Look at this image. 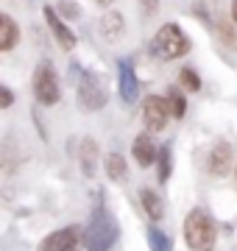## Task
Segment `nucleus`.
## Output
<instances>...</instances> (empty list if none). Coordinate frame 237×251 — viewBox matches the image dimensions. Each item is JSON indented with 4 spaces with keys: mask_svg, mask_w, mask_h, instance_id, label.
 <instances>
[{
    "mask_svg": "<svg viewBox=\"0 0 237 251\" xmlns=\"http://www.w3.org/2000/svg\"><path fill=\"white\" fill-rule=\"evenodd\" d=\"M31 92H34L37 103H42V106H56L62 100V78H59V70H56V64L50 59H42L34 67Z\"/></svg>",
    "mask_w": 237,
    "mask_h": 251,
    "instance_id": "nucleus-5",
    "label": "nucleus"
},
{
    "mask_svg": "<svg viewBox=\"0 0 237 251\" xmlns=\"http://www.w3.org/2000/svg\"><path fill=\"white\" fill-rule=\"evenodd\" d=\"M42 17H45V25L50 31V36L56 39V45L62 48L64 53H73L75 48H78V36L70 25H67V20L53 9V3H45L42 6Z\"/></svg>",
    "mask_w": 237,
    "mask_h": 251,
    "instance_id": "nucleus-6",
    "label": "nucleus"
},
{
    "mask_svg": "<svg viewBox=\"0 0 237 251\" xmlns=\"http://www.w3.org/2000/svg\"><path fill=\"white\" fill-rule=\"evenodd\" d=\"M98 34L106 39V42H118L120 36L126 34V17L120 11L109 9L103 17L98 20Z\"/></svg>",
    "mask_w": 237,
    "mask_h": 251,
    "instance_id": "nucleus-13",
    "label": "nucleus"
},
{
    "mask_svg": "<svg viewBox=\"0 0 237 251\" xmlns=\"http://www.w3.org/2000/svg\"><path fill=\"white\" fill-rule=\"evenodd\" d=\"M118 240H120L118 218L112 215V209L98 204L92 209L87 229H84V246H87V251H112Z\"/></svg>",
    "mask_w": 237,
    "mask_h": 251,
    "instance_id": "nucleus-1",
    "label": "nucleus"
},
{
    "mask_svg": "<svg viewBox=\"0 0 237 251\" xmlns=\"http://www.w3.org/2000/svg\"><path fill=\"white\" fill-rule=\"evenodd\" d=\"M170 176H173V148L165 143L159 145V153H156V181L167 184Z\"/></svg>",
    "mask_w": 237,
    "mask_h": 251,
    "instance_id": "nucleus-17",
    "label": "nucleus"
},
{
    "mask_svg": "<svg viewBox=\"0 0 237 251\" xmlns=\"http://www.w3.org/2000/svg\"><path fill=\"white\" fill-rule=\"evenodd\" d=\"M95 3H100V6H112L115 0H95Z\"/></svg>",
    "mask_w": 237,
    "mask_h": 251,
    "instance_id": "nucleus-26",
    "label": "nucleus"
},
{
    "mask_svg": "<svg viewBox=\"0 0 237 251\" xmlns=\"http://www.w3.org/2000/svg\"><path fill=\"white\" fill-rule=\"evenodd\" d=\"M229 17L235 20V25H237V0H232V11H229Z\"/></svg>",
    "mask_w": 237,
    "mask_h": 251,
    "instance_id": "nucleus-25",
    "label": "nucleus"
},
{
    "mask_svg": "<svg viewBox=\"0 0 237 251\" xmlns=\"http://www.w3.org/2000/svg\"><path fill=\"white\" fill-rule=\"evenodd\" d=\"M23 39V28L9 11H0V53H11Z\"/></svg>",
    "mask_w": 237,
    "mask_h": 251,
    "instance_id": "nucleus-12",
    "label": "nucleus"
},
{
    "mask_svg": "<svg viewBox=\"0 0 237 251\" xmlns=\"http://www.w3.org/2000/svg\"><path fill=\"white\" fill-rule=\"evenodd\" d=\"M151 56L162 59V62H173V59H182L192 50V39L184 34V28L179 23H162L156 28V34L151 36V45H148Z\"/></svg>",
    "mask_w": 237,
    "mask_h": 251,
    "instance_id": "nucleus-2",
    "label": "nucleus"
},
{
    "mask_svg": "<svg viewBox=\"0 0 237 251\" xmlns=\"http://www.w3.org/2000/svg\"><path fill=\"white\" fill-rule=\"evenodd\" d=\"M75 100L81 112H100L109 103V90H106V78L98 70H81L75 81Z\"/></svg>",
    "mask_w": 237,
    "mask_h": 251,
    "instance_id": "nucleus-4",
    "label": "nucleus"
},
{
    "mask_svg": "<svg viewBox=\"0 0 237 251\" xmlns=\"http://www.w3.org/2000/svg\"><path fill=\"white\" fill-rule=\"evenodd\" d=\"M165 98H167V103H170V112H173L176 120H182L184 115H187V98H184V90L179 87V84H173V87H167V92H165Z\"/></svg>",
    "mask_w": 237,
    "mask_h": 251,
    "instance_id": "nucleus-20",
    "label": "nucleus"
},
{
    "mask_svg": "<svg viewBox=\"0 0 237 251\" xmlns=\"http://www.w3.org/2000/svg\"><path fill=\"white\" fill-rule=\"evenodd\" d=\"M184 243L190 251H215L218 246V226H215V218L207 212V209H190L184 215Z\"/></svg>",
    "mask_w": 237,
    "mask_h": 251,
    "instance_id": "nucleus-3",
    "label": "nucleus"
},
{
    "mask_svg": "<svg viewBox=\"0 0 237 251\" xmlns=\"http://www.w3.org/2000/svg\"><path fill=\"white\" fill-rule=\"evenodd\" d=\"M159 0H137V9H140V17L142 20H154L159 14Z\"/></svg>",
    "mask_w": 237,
    "mask_h": 251,
    "instance_id": "nucleus-23",
    "label": "nucleus"
},
{
    "mask_svg": "<svg viewBox=\"0 0 237 251\" xmlns=\"http://www.w3.org/2000/svg\"><path fill=\"white\" fill-rule=\"evenodd\" d=\"M232 162H235V151H232V145L226 140H220V143L212 145L210 156H207V171L212 176H226L232 171Z\"/></svg>",
    "mask_w": 237,
    "mask_h": 251,
    "instance_id": "nucleus-11",
    "label": "nucleus"
},
{
    "mask_svg": "<svg viewBox=\"0 0 237 251\" xmlns=\"http://www.w3.org/2000/svg\"><path fill=\"white\" fill-rule=\"evenodd\" d=\"M11 103H14V90H9L6 84H0V112L11 109Z\"/></svg>",
    "mask_w": 237,
    "mask_h": 251,
    "instance_id": "nucleus-24",
    "label": "nucleus"
},
{
    "mask_svg": "<svg viewBox=\"0 0 237 251\" xmlns=\"http://www.w3.org/2000/svg\"><path fill=\"white\" fill-rule=\"evenodd\" d=\"M145 240H148V249H151V251H173V240H170V234L162 232L159 226H148V229H145Z\"/></svg>",
    "mask_w": 237,
    "mask_h": 251,
    "instance_id": "nucleus-19",
    "label": "nucleus"
},
{
    "mask_svg": "<svg viewBox=\"0 0 237 251\" xmlns=\"http://www.w3.org/2000/svg\"><path fill=\"white\" fill-rule=\"evenodd\" d=\"M170 117H173V112H170V103H167L165 95H145V100H142V123H145L148 131H154V134L165 131Z\"/></svg>",
    "mask_w": 237,
    "mask_h": 251,
    "instance_id": "nucleus-7",
    "label": "nucleus"
},
{
    "mask_svg": "<svg viewBox=\"0 0 237 251\" xmlns=\"http://www.w3.org/2000/svg\"><path fill=\"white\" fill-rule=\"evenodd\" d=\"M78 159H81L84 176H87V179H92V176H95V171H98V159H100V148H98V143H95L92 137H87V140L81 143Z\"/></svg>",
    "mask_w": 237,
    "mask_h": 251,
    "instance_id": "nucleus-15",
    "label": "nucleus"
},
{
    "mask_svg": "<svg viewBox=\"0 0 237 251\" xmlns=\"http://www.w3.org/2000/svg\"><path fill=\"white\" fill-rule=\"evenodd\" d=\"M53 9L59 11L67 23H75V20L84 17V9H81V3H78V0H56Z\"/></svg>",
    "mask_w": 237,
    "mask_h": 251,
    "instance_id": "nucleus-22",
    "label": "nucleus"
},
{
    "mask_svg": "<svg viewBox=\"0 0 237 251\" xmlns=\"http://www.w3.org/2000/svg\"><path fill=\"white\" fill-rule=\"evenodd\" d=\"M156 153H159V145L154 140V131H140L131 143V156L140 168H151L156 162Z\"/></svg>",
    "mask_w": 237,
    "mask_h": 251,
    "instance_id": "nucleus-10",
    "label": "nucleus"
},
{
    "mask_svg": "<svg viewBox=\"0 0 237 251\" xmlns=\"http://www.w3.org/2000/svg\"><path fill=\"white\" fill-rule=\"evenodd\" d=\"M235 173H237V165H235Z\"/></svg>",
    "mask_w": 237,
    "mask_h": 251,
    "instance_id": "nucleus-27",
    "label": "nucleus"
},
{
    "mask_svg": "<svg viewBox=\"0 0 237 251\" xmlns=\"http://www.w3.org/2000/svg\"><path fill=\"white\" fill-rule=\"evenodd\" d=\"M215 34H218V39L223 42L226 48H232V50H237V25L232 17H218L215 20Z\"/></svg>",
    "mask_w": 237,
    "mask_h": 251,
    "instance_id": "nucleus-18",
    "label": "nucleus"
},
{
    "mask_svg": "<svg viewBox=\"0 0 237 251\" xmlns=\"http://www.w3.org/2000/svg\"><path fill=\"white\" fill-rule=\"evenodd\" d=\"M103 171H106V176H109L112 181H126L128 179V165H126V159H123V153H118V151H109L103 156Z\"/></svg>",
    "mask_w": 237,
    "mask_h": 251,
    "instance_id": "nucleus-16",
    "label": "nucleus"
},
{
    "mask_svg": "<svg viewBox=\"0 0 237 251\" xmlns=\"http://www.w3.org/2000/svg\"><path fill=\"white\" fill-rule=\"evenodd\" d=\"M140 206H142L145 218L154 221V224L165 218V201L154 187H140Z\"/></svg>",
    "mask_w": 237,
    "mask_h": 251,
    "instance_id": "nucleus-14",
    "label": "nucleus"
},
{
    "mask_svg": "<svg viewBox=\"0 0 237 251\" xmlns=\"http://www.w3.org/2000/svg\"><path fill=\"white\" fill-rule=\"evenodd\" d=\"M84 246V232L78 226H64L56 229L39 243V251H81Z\"/></svg>",
    "mask_w": 237,
    "mask_h": 251,
    "instance_id": "nucleus-8",
    "label": "nucleus"
},
{
    "mask_svg": "<svg viewBox=\"0 0 237 251\" xmlns=\"http://www.w3.org/2000/svg\"><path fill=\"white\" fill-rule=\"evenodd\" d=\"M118 92H120V100L128 103V106L137 103L140 98V78L131 59H120L118 62Z\"/></svg>",
    "mask_w": 237,
    "mask_h": 251,
    "instance_id": "nucleus-9",
    "label": "nucleus"
},
{
    "mask_svg": "<svg viewBox=\"0 0 237 251\" xmlns=\"http://www.w3.org/2000/svg\"><path fill=\"white\" fill-rule=\"evenodd\" d=\"M176 78H179V87H182L184 92H201V87H204L198 70H192V67H182Z\"/></svg>",
    "mask_w": 237,
    "mask_h": 251,
    "instance_id": "nucleus-21",
    "label": "nucleus"
}]
</instances>
